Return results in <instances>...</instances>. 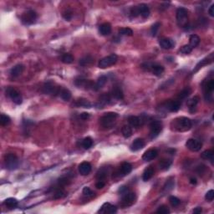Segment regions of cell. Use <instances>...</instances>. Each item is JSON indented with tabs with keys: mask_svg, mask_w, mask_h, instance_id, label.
Returning <instances> with one entry per match:
<instances>
[{
	"mask_svg": "<svg viewBox=\"0 0 214 214\" xmlns=\"http://www.w3.org/2000/svg\"><path fill=\"white\" fill-rule=\"evenodd\" d=\"M83 194H84V197L89 198H93L95 196L94 191H92L91 188L87 187H84V189H83Z\"/></svg>",
	"mask_w": 214,
	"mask_h": 214,
	"instance_id": "44",
	"label": "cell"
},
{
	"mask_svg": "<svg viewBox=\"0 0 214 214\" xmlns=\"http://www.w3.org/2000/svg\"><path fill=\"white\" fill-rule=\"evenodd\" d=\"M75 84L78 87H85L87 88V89H90V88L94 89L95 86V84L92 81L87 80H84V79H78V80H76Z\"/></svg>",
	"mask_w": 214,
	"mask_h": 214,
	"instance_id": "18",
	"label": "cell"
},
{
	"mask_svg": "<svg viewBox=\"0 0 214 214\" xmlns=\"http://www.w3.org/2000/svg\"><path fill=\"white\" fill-rule=\"evenodd\" d=\"M70 183V180L67 177H61L58 180V184L60 187H65Z\"/></svg>",
	"mask_w": 214,
	"mask_h": 214,
	"instance_id": "52",
	"label": "cell"
},
{
	"mask_svg": "<svg viewBox=\"0 0 214 214\" xmlns=\"http://www.w3.org/2000/svg\"><path fill=\"white\" fill-rule=\"evenodd\" d=\"M107 82V77L105 76V75H101L100 78L98 79L97 82L95 84L94 86V90L95 91H99L100 89L104 86L105 84H106Z\"/></svg>",
	"mask_w": 214,
	"mask_h": 214,
	"instance_id": "28",
	"label": "cell"
},
{
	"mask_svg": "<svg viewBox=\"0 0 214 214\" xmlns=\"http://www.w3.org/2000/svg\"><path fill=\"white\" fill-rule=\"evenodd\" d=\"M21 20L24 24H33L35 23L37 20V13L34 10H28L27 12L23 13V15L21 16Z\"/></svg>",
	"mask_w": 214,
	"mask_h": 214,
	"instance_id": "8",
	"label": "cell"
},
{
	"mask_svg": "<svg viewBox=\"0 0 214 214\" xmlns=\"http://www.w3.org/2000/svg\"><path fill=\"white\" fill-rule=\"evenodd\" d=\"M129 191H129V188L127 187H126V186H122V187H120L119 188V193H120L121 196H124L125 194H127Z\"/></svg>",
	"mask_w": 214,
	"mask_h": 214,
	"instance_id": "54",
	"label": "cell"
},
{
	"mask_svg": "<svg viewBox=\"0 0 214 214\" xmlns=\"http://www.w3.org/2000/svg\"><path fill=\"white\" fill-rule=\"evenodd\" d=\"M121 133L125 138H129L132 136V129L129 126H124L121 129Z\"/></svg>",
	"mask_w": 214,
	"mask_h": 214,
	"instance_id": "35",
	"label": "cell"
},
{
	"mask_svg": "<svg viewBox=\"0 0 214 214\" xmlns=\"http://www.w3.org/2000/svg\"><path fill=\"white\" fill-rule=\"evenodd\" d=\"M160 26H161V23H160L159 22H157V23L153 24L152 27V29H151V34H152V36H153V37L156 36L157 32H158V30H159L160 29Z\"/></svg>",
	"mask_w": 214,
	"mask_h": 214,
	"instance_id": "45",
	"label": "cell"
},
{
	"mask_svg": "<svg viewBox=\"0 0 214 214\" xmlns=\"http://www.w3.org/2000/svg\"><path fill=\"white\" fill-rule=\"evenodd\" d=\"M110 101V95L108 94H103L100 97V102L101 103H103V104H108Z\"/></svg>",
	"mask_w": 214,
	"mask_h": 214,
	"instance_id": "49",
	"label": "cell"
},
{
	"mask_svg": "<svg viewBox=\"0 0 214 214\" xmlns=\"http://www.w3.org/2000/svg\"><path fill=\"white\" fill-rule=\"evenodd\" d=\"M156 212L159 214H168L170 213V210L168 209V208L165 206V205H162L160 206L158 209L156 210Z\"/></svg>",
	"mask_w": 214,
	"mask_h": 214,
	"instance_id": "47",
	"label": "cell"
},
{
	"mask_svg": "<svg viewBox=\"0 0 214 214\" xmlns=\"http://www.w3.org/2000/svg\"><path fill=\"white\" fill-rule=\"evenodd\" d=\"M202 212V208L201 207H198V208H195L192 212L195 214H199V213H201Z\"/></svg>",
	"mask_w": 214,
	"mask_h": 214,
	"instance_id": "60",
	"label": "cell"
},
{
	"mask_svg": "<svg viewBox=\"0 0 214 214\" xmlns=\"http://www.w3.org/2000/svg\"><path fill=\"white\" fill-rule=\"evenodd\" d=\"M92 62H93V58L91 55H86L80 59V65L81 66H88V65H91Z\"/></svg>",
	"mask_w": 214,
	"mask_h": 214,
	"instance_id": "32",
	"label": "cell"
},
{
	"mask_svg": "<svg viewBox=\"0 0 214 214\" xmlns=\"http://www.w3.org/2000/svg\"><path fill=\"white\" fill-rule=\"evenodd\" d=\"M136 200V194L134 192H128L122 196V205L123 206H130Z\"/></svg>",
	"mask_w": 214,
	"mask_h": 214,
	"instance_id": "13",
	"label": "cell"
},
{
	"mask_svg": "<svg viewBox=\"0 0 214 214\" xmlns=\"http://www.w3.org/2000/svg\"><path fill=\"white\" fill-rule=\"evenodd\" d=\"M117 117H118V114L115 113V112L105 113L100 119L101 125L105 128H111L116 123Z\"/></svg>",
	"mask_w": 214,
	"mask_h": 214,
	"instance_id": "1",
	"label": "cell"
},
{
	"mask_svg": "<svg viewBox=\"0 0 214 214\" xmlns=\"http://www.w3.org/2000/svg\"><path fill=\"white\" fill-rule=\"evenodd\" d=\"M200 43V38L199 36L197 34H191L189 38V45H188L191 47V49H193L194 48H196L197 46L199 45Z\"/></svg>",
	"mask_w": 214,
	"mask_h": 214,
	"instance_id": "27",
	"label": "cell"
},
{
	"mask_svg": "<svg viewBox=\"0 0 214 214\" xmlns=\"http://www.w3.org/2000/svg\"><path fill=\"white\" fill-rule=\"evenodd\" d=\"M173 187H174V182L171 181V180H168L167 182H166V185L164 186V189H167V191H169V190H172Z\"/></svg>",
	"mask_w": 214,
	"mask_h": 214,
	"instance_id": "53",
	"label": "cell"
},
{
	"mask_svg": "<svg viewBox=\"0 0 214 214\" xmlns=\"http://www.w3.org/2000/svg\"><path fill=\"white\" fill-rule=\"evenodd\" d=\"M60 91L61 90L59 88L55 87L54 84L51 82H47L43 86V92L45 94H59Z\"/></svg>",
	"mask_w": 214,
	"mask_h": 214,
	"instance_id": "11",
	"label": "cell"
},
{
	"mask_svg": "<svg viewBox=\"0 0 214 214\" xmlns=\"http://www.w3.org/2000/svg\"><path fill=\"white\" fill-rule=\"evenodd\" d=\"M174 126L175 129H177L179 131H186V130H190L192 126L191 120L187 118V117H180L176 119L174 121Z\"/></svg>",
	"mask_w": 214,
	"mask_h": 214,
	"instance_id": "2",
	"label": "cell"
},
{
	"mask_svg": "<svg viewBox=\"0 0 214 214\" xmlns=\"http://www.w3.org/2000/svg\"><path fill=\"white\" fill-rule=\"evenodd\" d=\"M130 14H131L133 17H137L138 15H140L139 10H138V7L137 6L132 7V8L130 9Z\"/></svg>",
	"mask_w": 214,
	"mask_h": 214,
	"instance_id": "55",
	"label": "cell"
},
{
	"mask_svg": "<svg viewBox=\"0 0 214 214\" xmlns=\"http://www.w3.org/2000/svg\"><path fill=\"white\" fill-rule=\"evenodd\" d=\"M4 205L6 206L7 208H16L17 205H18V201H17V199L13 198H7L6 200L4 201Z\"/></svg>",
	"mask_w": 214,
	"mask_h": 214,
	"instance_id": "31",
	"label": "cell"
},
{
	"mask_svg": "<svg viewBox=\"0 0 214 214\" xmlns=\"http://www.w3.org/2000/svg\"><path fill=\"white\" fill-rule=\"evenodd\" d=\"M60 97L65 101H68L71 99V92L67 90V89H63L59 92Z\"/></svg>",
	"mask_w": 214,
	"mask_h": 214,
	"instance_id": "33",
	"label": "cell"
},
{
	"mask_svg": "<svg viewBox=\"0 0 214 214\" xmlns=\"http://www.w3.org/2000/svg\"><path fill=\"white\" fill-rule=\"evenodd\" d=\"M118 57L116 54H111L106 57L102 58L98 63V66L101 69H106L110 66H112L117 62Z\"/></svg>",
	"mask_w": 214,
	"mask_h": 214,
	"instance_id": "4",
	"label": "cell"
},
{
	"mask_svg": "<svg viewBox=\"0 0 214 214\" xmlns=\"http://www.w3.org/2000/svg\"><path fill=\"white\" fill-rule=\"evenodd\" d=\"M190 183L192 184V185H196V184H197V179L193 178V177L191 178L190 179Z\"/></svg>",
	"mask_w": 214,
	"mask_h": 214,
	"instance_id": "61",
	"label": "cell"
},
{
	"mask_svg": "<svg viewBox=\"0 0 214 214\" xmlns=\"http://www.w3.org/2000/svg\"><path fill=\"white\" fill-rule=\"evenodd\" d=\"M137 7H138V10H139V14L142 18L146 19L150 16V9L146 3H141Z\"/></svg>",
	"mask_w": 214,
	"mask_h": 214,
	"instance_id": "23",
	"label": "cell"
},
{
	"mask_svg": "<svg viewBox=\"0 0 214 214\" xmlns=\"http://www.w3.org/2000/svg\"><path fill=\"white\" fill-rule=\"evenodd\" d=\"M111 25L109 23H104L100 25L99 27V32L101 34V35L103 36H107L110 35V33H111Z\"/></svg>",
	"mask_w": 214,
	"mask_h": 214,
	"instance_id": "22",
	"label": "cell"
},
{
	"mask_svg": "<svg viewBox=\"0 0 214 214\" xmlns=\"http://www.w3.org/2000/svg\"><path fill=\"white\" fill-rule=\"evenodd\" d=\"M107 177V172L105 171V169H101L99 172H97V175H96V178L98 179V181H103L105 180Z\"/></svg>",
	"mask_w": 214,
	"mask_h": 214,
	"instance_id": "39",
	"label": "cell"
},
{
	"mask_svg": "<svg viewBox=\"0 0 214 214\" xmlns=\"http://www.w3.org/2000/svg\"><path fill=\"white\" fill-rule=\"evenodd\" d=\"M162 130V123L160 120H153L150 124V137L155 139L159 136Z\"/></svg>",
	"mask_w": 214,
	"mask_h": 214,
	"instance_id": "6",
	"label": "cell"
},
{
	"mask_svg": "<svg viewBox=\"0 0 214 214\" xmlns=\"http://www.w3.org/2000/svg\"><path fill=\"white\" fill-rule=\"evenodd\" d=\"M61 60L65 64H71L74 61V57L70 54H65L62 56Z\"/></svg>",
	"mask_w": 214,
	"mask_h": 214,
	"instance_id": "42",
	"label": "cell"
},
{
	"mask_svg": "<svg viewBox=\"0 0 214 214\" xmlns=\"http://www.w3.org/2000/svg\"><path fill=\"white\" fill-rule=\"evenodd\" d=\"M191 51H192V49H191V47L188 45L182 46V48L180 49V52L182 53V54H184V55H189Z\"/></svg>",
	"mask_w": 214,
	"mask_h": 214,
	"instance_id": "50",
	"label": "cell"
},
{
	"mask_svg": "<svg viewBox=\"0 0 214 214\" xmlns=\"http://www.w3.org/2000/svg\"><path fill=\"white\" fill-rule=\"evenodd\" d=\"M63 17L66 21H70L72 20V13L70 11H66L63 13Z\"/></svg>",
	"mask_w": 214,
	"mask_h": 214,
	"instance_id": "56",
	"label": "cell"
},
{
	"mask_svg": "<svg viewBox=\"0 0 214 214\" xmlns=\"http://www.w3.org/2000/svg\"><path fill=\"white\" fill-rule=\"evenodd\" d=\"M159 45L162 49H172V47H174V45H175V42H174L172 39H169V38H163V39H160Z\"/></svg>",
	"mask_w": 214,
	"mask_h": 214,
	"instance_id": "19",
	"label": "cell"
},
{
	"mask_svg": "<svg viewBox=\"0 0 214 214\" xmlns=\"http://www.w3.org/2000/svg\"><path fill=\"white\" fill-rule=\"evenodd\" d=\"M91 163L87 162H84L80 164L79 166V172L82 176H87L89 175L91 172Z\"/></svg>",
	"mask_w": 214,
	"mask_h": 214,
	"instance_id": "15",
	"label": "cell"
},
{
	"mask_svg": "<svg viewBox=\"0 0 214 214\" xmlns=\"http://www.w3.org/2000/svg\"><path fill=\"white\" fill-rule=\"evenodd\" d=\"M128 122L131 127H139L141 126V120L139 117L135 116H130L128 117Z\"/></svg>",
	"mask_w": 214,
	"mask_h": 214,
	"instance_id": "29",
	"label": "cell"
},
{
	"mask_svg": "<svg viewBox=\"0 0 214 214\" xmlns=\"http://www.w3.org/2000/svg\"><path fill=\"white\" fill-rule=\"evenodd\" d=\"M117 212V208L116 206L114 205H111L109 202H105L104 204L102 205V207L100 209L99 212L101 213H116Z\"/></svg>",
	"mask_w": 214,
	"mask_h": 214,
	"instance_id": "14",
	"label": "cell"
},
{
	"mask_svg": "<svg viewBox=\"0 0 214 214\" xmlns=\"http://www.w3.org/2000/svg\"><path fill=\"white\" fill-rule=\"evenodd\" d=\"M169 202H170V203H171L172 207H174V208L177 207L180 204V200L177 197H174V196H171L169 198Z\"/></svg>",
	"mask_w": 214,
	"mask_h": 214,
	"instance_id": "46",
	"label": "cell"
},
{
	"mask_svg": "<svg viewBox=\"0 0 214 214\" xmlns=\"http://www.w3.org/2000/svg\"><path fill=\"white\" fill-rule=\"evenodd\" d=\"M132 171V165L129 162H124L120 168V175L127 176Z\"/></svg>",
	"mask_w": 214,
	"mask_h": 214,
	"instance_id": "24",
	"label": "cell"
},
{
	"mask_svg": "<svg viewBox=\"0 0 214 214\" xmlns=\"http://www.w3.org/2000/svg\"><path fill=\"white\" fill-rule=\"evenodd\" d=\"M105 183L103 181H98V182L95 184V187L98 188V189H102L103 187H105Z\"/></svg>",
	"mask_w": 214,
	"mask_h": 214,
	"instance_id": "58",
	"label": "cell"
},
{
	"mask_svg": "<svg viewBox=\"0 0 214 214\" xmlns=\"http://www.w3.org/2000/svg\"><path fill=\"white\" fill-rule=\"evenodd\" d=\"M4 162H5V166H6L7 169L11 170V171L18 168L19 164H20L18 156L13 153L7 154L5 156V158H4Z\"/></svg>",
	"mask_w": 214,
	"mask_h": 214,
	"instance_id": "3",
	"label": "cell"
},
{
	"mask_svg": "<svg viewBox=\"0 0 214 214\" xmlns=\"http://www.w3.org/2000/svg\"><path fill=\"white\" fill-rule=\"evenodd\" d=\"M154 175V169L152 167V166H149L144 171L142 175V179L144 182H147L149 181L150 179L152 178Z\"/></svg>",
	"mask_w": 214,
	"mask_h": 214,
	"instance_id": "26",
	"label": "cell"
},
{
	"mask_svg": "<svg viewBox=\"0 0 214 214\" xmlns=\"http://www.w3.org/2000/svg\"><path fill=\"white\" fill-rule=\"evenodd\" d=\"M186 146L187 147L188 149L193 152H199L201 150L202 144L201 141H199L196 139H189L187 140V141L186 142Z\"/></svg>",
	"mask_w": 214,
	"mask_h": 214,
	"instance_id": "10",
	"label": "cell"
},
{
	"mask_svg": "<svg viewBox=\"0 0 214 214\" xmlns=\"http://www.w3.org/2000/svg\"><path fill=\"white\" fill-rule=\"evenodd\" d=\"M188 11L185 8H179L177 10V21L180 27H185L187 24Z\"/></svg>",
	"mask_w": 214,
	"mask_h": 214,
	"instance_id": "5",
	"label": "cell"
},
{
	"mask_svg": "<svg viewBox=\"0 0 214 214\" xmlns=\"http://www.w3.org/2000/svg\"><path fill=\"white\" fill-rule=\"evenodd\" d=\"M147 66H148L147 70H151L152 72L153 75H156V76H161L164 72V67L162 65H158V64H152V65L147 64Z\"/></svg>",
	"mask_w": 214,
	"mask_h": 214,
	"instance_id": "12",
	"label": "cell"
},
{
	"mask_svg": "<svg viewBox=\"0 0 214 214\" xmlns=\"http://www.w3.org/2000/svg\"><path fill=\"white\" fill-rule=\"evenodd\" d=\"M198 102H199V97H198V96H195V97L191 98V100H189V101H187V105L189 106V108H190V110H191V109L196 108V107H197V105L198 104Z\"/></svg>",
	"mask_w": 214,
	"mask_h": 214,
	"instance_id": "37",
	"label": "cell"
},
{
	"mask_svg": "<svg viewBox=\"0 0 214 214\" xmlns=\"http://www.w3.org/2000/svg\"><path fill=\"white\" fill-rule=\"evenodd\" d=\"M10 121H11V119L9 118V116H8L4 114H2L0 116V124H1V126H3V127L7 126V125H9L10 123Z\"/></svg>",
	"mask_w": 214,
	"mask_h": 214,
	"instance_id": "41",
	"label": "cell"
},
{
	"mask_svg": "<svg viewBox=\"0 0 214 214\" xmlns=\"http://www.w3.org/2000/svg\"><path fill=\"white\" fill-rule=\"evenodd\" d=\"M208 13H209V15L211 17H214V5L212 4V5H211L210 6V8H209V9H208Z\"/></svg>",
	"mask_w": 214,
	"mask_h": 214,
	"instance_id": "59",
	"label": "cell"
},
{
	"mask_svg": "<svg viewBox=\"0 0 214 214\" xmlns=\"http://www.w3.org/2000/svg\"><path fill=\"white\" fill-rule=\"evenodd\" d=\"M111 96L116 100H122L124 98V94L122 89L118 86V85H115L111 91Z\"/></svg>",
	"mask_w": 214,
	"mask_h": 214,
	"instance_id": "21",
	"label": "cell"
},
{
	"mask_svg": "<svg viewBox=\"0 0 214 214\" xmlns=\"http://www.w3.org/2000/svg\"><path fill=\"white\" fill-rule=\"evenodd\" d=\"M76 105L78 106H82L84 107V108H91V102L88 101V100H85V99H80L76 102Z\"/></svg>",
	"mask_w": 214,
	"mask_h": 214,
	"instance_id": "38",
	"label": "cell"
},
{
	"mask_svg": "<svg viewBox=\"0 0 214 214\" xmlns=\"http://www.w3.org/2000/svg\"><path fill=\"white\" fill-rule=\"evenodd\" d=\"M80 119H82V120H88L90 117H91V116H90V114L87 113V112H83V113L80 114Z\"/></svg>",
	"mask_w": 214,
	"mask_h": 214,
	"instance_id": "57",
	"label": "cell"
},
{
	"mask_svg": "<svg viewBox=\"0 0 214 214\" xmlns=\"http://www.w3.org/2000/svg\"><path fill=\"white\" fill-rule=\"evenodd\" d=\"M119 34L121 35L131 36L133 34V30L130 28H120L119 29Z\"/></svg>",
	"mask_w": 214,
	"mask_h": 214,
	"instance_id": "43",
	"label": "cell"
},
{
	"mask_svg": "<svg viewBox=\"0 0 214 214\" xmlns=\"http://www.w3.org/2000/svg\"><path fill=\"white\" fill-rule=\"evenodd\" d=\"M66 195V191H64L63 189H58L57 191H55V195H54V198L55 199H59V198H62L65 197Z\"/></svg>",
	"mask_w": 214,
	"mask_h": 214,
	"instance_id": "48",
	"label": "cell"
},
{
	"mask_svg": "<svg viewBox=\"0 0 214 214\" xmlns=\"http://www.w3.org/2000/svg\"><path fill=\"white\" fill-rule=\"evenodd\" d=\"M144 146H145V141H143V139L137 138L131 144L130 150L132 152H137V151H140L141 149H142Z\"/></svg>",
	"mask_w": 214,
	"mask_h": 214,
	"instance_id": "20",
	"label": "cell"
},
{
	"mask_svg": "<svg viewBox=\"0 0 214 214\" xmlns=\"http://www.w3.org/2000/svg\"><path fill=\"white\" fill-rule=\"evenodd\" d=\"M214 152L212 150H207L201 154V157L204 160H213Z\"/></svg>",
	"mask_w": 214,
	"mask_h": 214,
	"instance_id": "34",
	"label": "cell"
},
{
	"mask_svg": "<svg viewBox=\"0 0 214 214\" xmlns=\"http://www.w3.org/2000/svg\"><path fill=\"white\" fill-rule=\"evenodd\" d=\"M191 94V89L190 88H186L184 90H182L178 95V99L180 100H183L189 96V95Z\"/></svg>",
	"mask_w": 214,
	"mask_h": 214,
	"instance_id": "40",
	"label": "cell"
},
{
	"mask_svg": "<svg viewBox=\"0 0 214 214\" xmlns=\"http://www.w3.org/2000/svg\"><path fill=\"white\" fill-rule=\"evenodd\" d=\"M6 95L17 105H21L23 102L22 96L19 91L12 87H9L6 90Z\"/></svg>",
	"mask_w": 214,
	"mask_h": 214,
	"instance_id": "7",
	"label": "cell"
},
{
	"mask_svg": "<svg viewBox=\"0 0 214 214\" xmlns=\"http://www.w3.org/2000/svg\"><path fill=\"white\" fill-rule=\"evenodd\" d=\"M23 69H24V66L23 65H15L10 70V75H11V76H13V77H18L19 75H20L23 73Z\"/></svg>",
	"mask_w": 214,
	"mask_h": 214,
	"instance_id": "25",
	"label": "cell"
},
{
	"mask_svg": "<svg viewBox=\"0 0 214 214\" xmlns=\"http://www.w3.org/2000/svg\"><path fill=\"white\" fill-rule=\"evenodd\" d=\"M172 165V161L169 159H162L159 162V167L163 171L168 170Z\"/></svg>",
	"mask_w": 214,
	"mask_h": 214,
	"instance_id": "30",
	"label": "cell"
},
{
	"mask_svg": "<svg viewBox=\"0 0 214 214\" xmlns=\"http://www.w3.org/2000/svg\"><path fill=\"white\" fill-rule=\"evenodd\" d=\"M214 198V191L213 190H209V191L205 195V199L208 202H212Z\"/></svg>",
	"mask_w": 214,
	"mask_h": 214,
	"instance_id": "51",
	"label": "cell"
},
{
	"mask_svg": "<svg viewBox=\"0 0 214 214\" xmlns=\"http://www.w3.org/2000/svg\"><path fill=\"white\" fill-rule=\"evenodd\" d=\"M204 96L205 99L207 101H212V92L214 91V80H210L207 82V84H205L204 87Z\"/></svg>",
	"mask_w": 214,
	"mask_h": 214,
	"instance_id": "9",
	"label": "cell"
},
{
	"mask_svg": "<svg viewBox=\"0 0 214 214\" xmlns=\"http://www.w3.org/2000/svg\"><path fill=\"white\" fill-rule=\"evenodd\" d=\"M158 155V152L156 149H150L148 151H146V152L143 154L142 159L145 162H151L156 158Z\"/></svg>",
	"mask_w": 214,
	"mask_h": 214,
	"instance_id": "16",
	"label": "cell"
},
{
	"mask_svg": "<svg viewBox=\"0 0 214 214\" xmlns=\"http://www.w3.org/2000/svg\"><path fill=\"white\" fill-rule=\"evenodd\" d=\"M165 107L166 109L168 110L169 111L177 112L180 109L181 104H180V102L178 101H169L165 104Z\"/></svg>",
	"mask_w": 214,
	"mask_h": 214,
	"instance_id": "17",
	"label": "cell"
},
{
	"mask_svg": "<svg viewBox=\"0 0 214 214\" xmlns=\"http://www.w3.org/2000/svg\"><path fill=\"white\" fill-rule=\"evenodd\" d=\"M82 146L85 150L90 149L91 147H92L93 146V140L91 139V137H86L82 141Z\"/></svg>",
	"mask_w": 214,
	"mask_h": 214,
	"instance_id": "36",
	"label": "cell"
}]
</instances>
